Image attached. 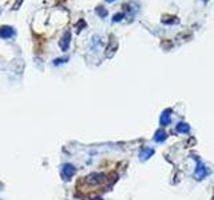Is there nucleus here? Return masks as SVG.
I'll list each match as a JSON object with an SVG mask.
<instances>
[{"label": "nucleus", "mask_w": 214, "mask_h": 200, "mask_svg": "<svg viewBox=\"0 0 214 200\" xmlns=\"http://www.w3.org/2000/svg\"><path fill=\"white\" fill-rule=\"evenodd\" d=\"M207 175H209V169L205 166H203L201 162H198L197 168H196V172H194V178H196L197 180H202V179H205Z\"/></svg>", "instance_id": "nucleus-1"}, {"label": "nucleus", "mask_w": 214, "mask_h": 200, "mask_svg": "<svg viewBox=\"0 0 214 200\" xmlns=\"http://www.w3.org/2000/svg\"><path fill=\"white\" fill-rule=\"evenodd\" d=\"M13 35H15L13 28H11V27H0V38L9 39V38H12Z\"/></svg>", "instance_id": "nucleus-2"}, {"label": "nucleus", "mask_w": 214, "mask_h": 200, "mask_svg": "<svg viewBox=\"0 0 214 200\" xmlns=\"http://www.w3.org/2000/svg\"><path fill=\"white\" fill-rule=\"evenodd\" d=\"M170 113H171V111L170 109H167V111H165L161 115V120H159V122H161L162 126H167V124H170V122H171Z\"/></svg>", "instance_id": "nucleus-3"}, {"label": "nucleus", "mask_w": 214, "mask_h": 200, "mask_svg": "<svg viewBox=\"0 0 214 200\" xmlns=\"http://www.w3.org/2000/svg\"><path fill=\"white\" fill-rule=\"evenodd\" d=\"M75 173V168H74V166H71V164H66L63 168V175L66 179H70L72 176V175Z\"/></svg>", "instance_id": "nucleus-4"}, {"label": "nucleus", "mask_w": 214, "mask_h": 200, "mask_svg": "<svg viewBox=\"0 0 214 200\" xmlns=\"http://www.w3.org/2000/svg\"><path fill=\"white\" fill-rule=\"evenodd\" d=\"M154 149L153 148H149V147H146L145 149H143V151L141 152V155H139V156H141V159L142 160H147V159H150L153 155H154Z\"/></svg>", "instance_id": "nucleus-5"}, {"label": "nucleus", "mask_w": 214, "mask_h": 200, "mask_svg": "<svg viewBox=\"0 0 214 200\" xmlns=\"http://www.w3.org/2000/svg\"><path fill=\"white\" fill-rule=\"evenodd\" d=\"M166 138H167V133L163 131V129H158L154 140H155L157 143H162V142H165V140H166Z\"/></svg>", "instance_id": "nucleus-6"}, {"label": "nucleus", "mask_w": 214, "mask_h": 200, "mask_svg": "<svg viewBox=\"0 0 214 200\" xmlns=\"http://www.w3.org/2000/svg\"><path fill=\"white\" fill-rule=\"evenodd\" d=\"M177 132L178 133H189L190 132V127L186 123H180L177 126Z\"/></svg>", "instance_id": "nucleus-7"}, {"label": "nucleus", "mask_w": 214, "mask_h": 200, "mask_svg": "<svg viewBox=\"0 0 214 200\" xmlns=\"http://www.w3.org/2000/svg\"><path fill=\"white\" fill-rule=\"evenodd\" d=\"M68 44H70V32L64 33V36H63L62 42H60V47H62L63 51H66V49L68 48Z\"/></svg>", "instance_id": "nucleus-8"}, {"label": "nucleus", "mask_w": 214, "mask_h": 200, "mask_svg": "<svg viewBox=\"0 0 214 200\" xmlns=\"http://www.w3.org/2000/svg\"><path fill=\"white\" fill-rule=\"evenodd\" d=\"M97 12L99 13V16H102V18H104V16L107 15V11H106V9H102V7H99V8L97 9Z\"/></svg>", "instance_id": "nucleus-9"}, {"label": "nucleus", "mask_w": 214, "mask_h": 200, "mask_svg": "<svg viewBox=\"0 0 214 200\" xmlns=\"http://www.w3.org/2000/svg\"><path fill=\"white\" fill-rule=\"evenodd\" d=\"M123 16H124L123 13H118V15H115V16L112 18V22H119V20H122Z\"/></svg>", "instance_id": "nucleus-10"}, {"label": "nucleus", "mask_w": 214, "mask_h": 200, "mask_svg": "<svg viewBox=\"0 0 214 200\" xmlns=\"http://www.w3.org/2000/svg\"><path fill=\"white\" fill-rule=\"evenodd\" d=\"M106 2H108V3H112V2H115V0H106Z\"/></svg>", "instance_id": "nucleus-11"}, {"label": "nucleus", "mask_w": 214, "mask_h": 200, "mask_svg": "<svg viewBox=\"0 0 214 200\" xmlns=\"http://www.w3.org/2000/svg\"><path fill=\"white\" fill-rule=\"evenodd\" d=\"M203 2H207V0H203Z\"/></svg>", "instance_id": "nucleus-12"}]
</instances>
